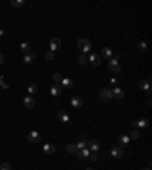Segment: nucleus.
Returning <instances> with one entry per match:
<instances>
[{
	"mask_svg": "<svg viewBox=\"0 0 152 170\" xmlns=\"http://www.w3.org/2000/svg\"><path fill=\"white\" fill-rule=\"evenodd\" d=\"M3 61H5V56H3L2 53H0V65H2V64H3Z\"/></svg>",
	"mask_w": 152,
	"mask_h": 170,
	"instance_id": "obj_36",
	"label": "nucleus"
},
{
	"mask_svg": "<svg viewBox=\"0 0 152 170\" xmlns=\"http://www.w3.org/2000/svg\"><path fill=\"white\" fill-rule=\"evenodd\" d=\"M59 85H62L64 88H71V87H73V81H71L70 78H62V81H61Z\"/></svg>",
	"mask_w": 152,
	"mask_h": 170,
	"instance_id": "obj_21",
	"label": "nucleus"
},
{
	"mask_svg": "<svg viewBox=\"0 0 152 170\" xmlns=\"http://www.w3.org/2000/svg\"><path fill=\"white\" fill-rule=\"evenodd\" d=\"M138 88H140V90H144L146 93H147V91H150V79L140 81V82H138Z\"/></svg>",
	"mask_w": 152,
	"mask_h": 170,
	"instance_id": "obj_13",
	"label": "nucleus"
},
{
	"mask_svg": "<svg viewBox=\"0 0 152 170\" xmlns=\"http://www.w3.org/2000/svg\"><path fill=\"white\" fill-rule=\"evenodd\" d=\"M88 61H90L93 65H99V64H100V56H99V55H96V53H93V55H90Z\"/></svg>",
	"mask_w": 152,
	"mask_h": 170,
	"instance_id": "obj_20",
	"label": "nucleus"
},
{
	"mask_svg": "<svg viewBox=\"0 0 152 170\" xmlns=\"http://www.w3.org/2000/svg\"><path fill=\"white\" fill-rule=\"evenodd\" d=\"M28 140H29L31 143H40V141H41V135H40V132L32 131V132L28 134Z\"/></svg>",
	"mask_w": 152,
	"mask_h": 170,
	"instance_id": "obj_7",
	"label": "nucleus"
},
{
	"mask_svg": "<svg viewBox=\"0 0 152 170\" xmlns=\"http://www.w3.org/2000/svg\"><path fill=\"white\" fill-rule=\"evenodd\" d=\"M76 151H78V148H76V144H74V143L67 144V152H68V154H76Z\"/></svg>",
	"mask_w": 152,
	"mask_h": 170,
	"instance_id": "obj_24",
	"label": "nucleus"
},
{
	"mask_svg": "<svg viewBox=\"0 0 152 170\" xmlns=\"http://www.w3.org/2000/svg\"><path fill=\"white\" fill-rule=\"evenodd\" d=\"M87 146H90V151H91V152H97V151L100 149L97 140H90V141H87Z\"/></svg>",
	"mask_w": 152,
	"mask_h": 170,
	"instance_id": "obj_12",
	"label": "nucleus"
},
{
	"mask_svg": "<svg viewBox=\"0 0 152 170\" xmlns=\"http://www.w3.org/2000/svg\"><path fill=\"white\" fill-rule=\"evenodd\" d=\"M37 91H38V87L37 85H29V93L31 94H35Z\"/></svg>",
	"mask_w": 152,
	"mask_h": 170,
	"instance_id": "obj_30",
	"label": "nucleus"
},
{
	"mask_svg": "<svg viewBox=\"0 0 152 170\" xmlns=\"http://www.w3.org/2000/svg\"><path fill=\"white\" fill-rule=\"evenodd\" d=\"M0 87H2V88H5V90H8V88H9V85H6V84H5L3 78H0Z\"/></svg>",
	"mask_w": 152,
	"mask_h": 170,
	"instance_id": "obj_33",
	"label": "nucleus"
},
{
	"mask_svg": "<svg viewBox=\"0 0 152 170\" xmlns=\"http://www.w3.org/2000/svg\"><path fill=\"white\" fill-rule=\"evenodd\" d=\"M90 154H91V151L87 149V148H84V149H81V151H76V157H78L79 160H85V158H88Z\"/></svg>",
	"mask_w": 152,
	"mask_h": 170,
	"instance_id": "obj_8",
	"label": "nucleus"
},
{
	"mask_svg": "<svg viewBox=\"0 0 152 170\" xmlns=\"http://www.w3.org/2000/svg\"><path fill=\"white\" fill-rule=\"evenodd\" d=\"M108 68L113 71V73H119L120 71V65H119V61L117 59H110V62H108Z\"/></svg>",
	"mask_w": 152,
	"mask_h": 170,
	"instance_id": "obj_6",
	"label": "nucleus"
},
{
	"mask_svg": "<svg viewBox=\"0 0 152 170\" xmlns=\"http://www.w3.org/2000/svg\"><path fill=\"white\" fill-rule=\"evenodd\" d=\"M20 50L26 55V53H31V50H32V46L29 44V43H21L20 44Z\"/></svg>",
	"mask_w": 152,
	"mask_h": 170,
	"instance_id": "obj_18",
	"label": "nucleus"
},
{
	"mask_svg": "<svg viewBox=\"0 0 152 170\" xmlns=\"http://www.w3.org/2000/svg\"><path fill=\"white\" fill-rule=\"evenodd\" d=\"M78 47L81 49V50H82V55L85 53V52H90L91 50V41L88 40V38H79L78 40Z\"/></svg>",
	"mask_w": 152,
	"mask_h": 170,
	"instance_id": "obj_1",
	"label": "nucleus"
},
{
	"mask_svg": "<svg viewBox=\"0 0 152 170\" xmlns=\"http://www.w3.org/2000/svg\"><path fill=\"white\" fill-rule=\"evenodd\" d=\"M49 49H50L52 52L59 50V49H61V40H59L58 37H53L52 40H50V43H49Z\"/></svg>",
	"mask_w": 152,
	"mask_h": 170,
	"instance_id": "obj_2",
	"label": "nucleus"
},
{
	"mask_svg": "<svg viewBox=\"0 0 152 170\" xmlns=\"http://www.w3.org/2000/svg\"><path fill=\"white\" fill-rule=\"evenodd\" d=\"M111 157L113 158H122L123 157V151H122V148H119V146H114V148L111 149Z\"/></svg>",
	"mask_w": 152,
	"mask_h": 170,
	"instance_id": "obj_10",
	"label": "nucleus"
},
{
	"mask_svg": "<svg viewBox=\"0 0 152 170\" xmlns=\"http://www.w3.org/2000/svg\"><path fill=\"white\" fill-rule=\"evenodd\" d=\"M61 93H62V87H61L59 84H55V85H52V88H50V94H52L53 97H58Z\"/></svg>",
	"mask_w": 152,
	"mask_h": 170,
	"instance_id": "obj_9",
	"label": "nucleus"
},
{
	"mask_svg": "<svg viewBox=\"0 0 152 170\" xmlns=\"http://www.w3.org/2000/svg\"><path fill=\"white\" fill-rule=\"evenodd\" d=\"M111 91H113V97H116V99H123V97H125V91L122 88H119V87H116Z\"/></svg>",
	"mask_w": 152,
	"mask_h": 170,
	"instance_id": "obj_15",
	"label": "nucleus"
},
{
	"mask_svg": "<svg viewBox=\"0 0 152 170\" xmlns=\"http://www.w3.org/2000/svg\"><path fill=\"white\" fill-rule=\"evenodd\" d=\"M102 56H105L107 59H111L113 58V50H111L110 47H104L102 49Z\"/></svg>",
	"mask_w": 152,
	"mask_h": 170,
	"instance_id": "obj_22",
	"label": "nucleus"
},
{
	"mask_svg": "<svg viewBox=\"0 0 152 170\" xmlns=\"http://www.w3.org/2000/svg\"><path fill=\"white\" fill-rule=\"evenodd\" d=\"M3 35H5V32H3V29H0V38H2Z\"/></svg>",
	"mask_w": 152,
	"mask_h": 170,
	"instance_id": "obj_37",
	"label": "nucleus"
},
{
	"mask_svg": "<svg viewBox=\"0 0 152 170\" xmlns=\"http://www.w3.org/2000/svg\"><path fill=\"white\" fill-rule=\"evenodd\" d=\"M85 170H93V169H91V167H88V169H85Z\"/></svg>",
	"mask_w": 152,
	"mask_h": 170,
	"instance_id": "obj_38",
	"label": "nucleus"
},
{
	"mask_svg": "<svg viewBox=\"0 0 152 170\" xmlns=\"http://www.w3.org/2000/svg\"><path fill=\"white\" fill-rule=\"evenodd\" d=\"M143 170H150V169H143Z\"/></svg>",
	"mask_w": 152,
	"mask_h": 170,
	"instance_id": "obj_39",
	"label": "nucleus"
},
{
	"mask_svg": "<svg viewBox=\"0 0 152 170\" xmlns=\"http://www.w3.org/2000/svg\"><path fill=\"white\" fill-rule=\"evenodd\" d=\"M35 58H37V55H35L34 52L26 53V55H24V58H23V62H24V64H31V62L35 61Z\"/></svg>",
	"mask_w": 152,
	"mask_h": 170,
	"instance_id": "obj_16",
	"label": "nucleus"
},
{
	"mask_svg": "<svg viewBox=\"0 0 152 170\" xmlns=\"http://www.w3.org/2000/svg\"><path fill=\"white\" fill-rule=\"evenodd\" d=\"M44 56H46V59H47V61H53V59H55V52L49 50V52H46V53H44Z\"/></svg>",
	"mask_w": 152,
	"mask_h": 170,
	"instance_id": "obj_25",
	"label": "nucleus"
},
{
	"mask_svg": "<svg viewBox=\"0 0 152 170\" xmlns=\"http://www.w3.org/2000/svg\"><path fill=\"white\" fill-rule=\"evenodd\" d=\"M76 148H78V151H81V149H84V148H87V140H85V137H81V140H79V143L76 144Z\"/></svg>",
	"mask_w": 152,
	"mask_h": 170,
	"instance_id": "obj_23",
	"label": "nucleus"
},
{
	"mask_svg": "<svg viewBox=\"0 0 152 170\" xmlns=\"http://www.w3.org/2000/svg\"><path fill=\"white\" fill-rule=\"evenodd\" d=\"M90 157H91V158H90L91 161H97V160H99V155H97V152H93V154H90Z\"/></svg>",
	"mask_w": 152,
	"mask_h": 170,
	"instance_id": "obj_32",
	"label": "nucleus"
},
{
	"mask_svg": "<svg viewBox=\"0 0 152 170\" xmlns=\"http://www.w3.org/2000/svg\"><path fill=\"white\" fill-rule=\"evenodd\" d=\"M117 82H119V81H117L116 78H113V79L110 81V84H111V85H117Z\"/></svg>",
	"mask_w": 152,
	"mask_h": 170,
	"instance_id": "obj_35",
	"label": "nucleus"
},
{
	"mask_svg": "<svg viewBox=\"0 0 152 170\" xmlns=\"http://www.w3.org/2000/svg\"><path fill=\"white\" fill-rule=\"evenodd\" d=\"M43 151H44V154H47V155H52V154L55 152V146L50 144V143H46V144L43 146Z\"/></svg>",
	"mask_w": 152,
	"mask_h": 170,
	"instance_id": "obj_17",
	"label": "nucleus"
},
{
	"mask_svg": "<svg viewBox=\"0 0 152 170\" xmlns=\"http://www.w3.org/2000/svg\"><path fill=\"white\" fill-rule=\"evenodd\" d=\"M128 137H129V138H132V140H137V138L140 137V132H138V131L135 129V131H132V132H131V134H129Z\"/></svg>",
	"mask_w": 152,
	"mask_h": 170,
	"instance_id": "obj_29",
	"label": "nucleus"
},
{
	"mask_svg": "<svg viewBox=\"0 0 152 170\" xmlns=\"http://www.w3.org/2000/svg\"><path fill=\"white\" fill-rule=\"evenodd\" d=\"M56 117L59 118V121H62V123H70V115L64 111V109H59L56 112Z\"/></svg>",
	"mask_w": 152,
	"mask_h": 170,
	"instance_id": "obj_5",
	"label": "nucleus"
},
{
	"mask_svg": "<svg viewBox=\"0 0 152 170\" xmlns=\"http://www.w3.org/2000/svg\"><path fill=\"white\" fill-rule=\"evenodd\" d=\"M129 141H131V138L128 135H120V138H119V148H126V146L129 144Z\"/></svg>",
	"mask_w": 152,
	"mask_h": 170,
	"instance_id": "obj_11",
	"label": "nucleus"
},
{
	"mask_svg": "<svg viewBox=\"0 0 152 170\" xmlns=\"http://www.w3.org/2000/svg\"><path fill=\"white\" fill-rule=\"evenodd\" d=\"M23 105L26 106L28 109H34V106H35V99L29 94V96H26V97L23 99Z\"/></svg>",
	"mask_w": 152,
	"mask_h": 170,
	"instance_id": "obj_4",
	"label": "nucleus"
},
{
	"mask_svg": "<svg viewBox=\"0 0 152 170\" xmlns=\"http://www.w3.org/2000/svg\"><path fill=\"white\" fill-rule=\"evenodd\" d=\"M99 97L102 100H111V99H114V97H113V91L110 88H102V90H100V93H99Z\"/></svg>",
	"mask_w": 152,
	"mask_h": 170,
	"instance_id": "obj_3",
	"label": "nucleus"
},
{
	"mask_svg": "<svg viewBox=\"0 0 152 170\" xmlns=\"http://www.w3.org/2000/svg\"><path fill=\"white\" fill-rule=\"evenodd\" d=\"M0 170H11V166L8 163H3L2 166H0Z\"/></svg>",
	"mask_w": 152,
	"mask_h": 170,
	"instance_id": "obj_31",
	"label": "nucleus"
},
{
	"mask_svg": "<svg viewBox=\"0 0 152 170\" xmlns=\"http://www.w3.org/2000/svg\"><path fill=\"white\" fill-rule=\"evenodd\" d=\"M53 81L56 84H61V81H62V75H61V73H55V75H53Z\"/></svg>",
	"mask_w": 152,
	"mask_h": 170,
	"instance_id": "obj_28",
	"label": "nucleus"
},
{
	"mask_svg": "<svg viewBox=\"0 0 152 170\" xmlns=\"http://www.w3.org/2000/svg\"><path fill=\"white\" fill-rule=\"evenodd\" d=\"M71 106L73 108H81L82 106V97H78V96H74V97H71Z\"/></svg>",
	"mask_w": 152,
	"mask_h": 170,
	"instance_id": "obj_14",
	"label": "nucleus"
},
{
	"mask_svg": "<svg viewBox=\"0 0 152 170\" xmlns=\"http://www.w3.org/2000/svg\"><path fill=\"white\" fill-rule=\"evenodd\" d=\"M147 125H149L147 118H140V120H135V121H132V126H140V128H146Z\"/></svg>",
	"mask_w": 152,
	"mask_h": 170,
	"instance_id": "obj_19",
	"label": "nucleus"
},
{
	"mask_svg": "<svg viewBox=\"0 0 152 170\" xmlns=\"http://www.w3.org/2000/svg\"><path fill=\"white\" fill-rule=\"evenodd\" d=\"M138 49H140V50H146V43L144 41H140L138 43Z\"/></svg>",
	"mask_w": 152,
	"mask_h": 170,
	"instance_id": "obj_34",
	"label": "nucleus"
},
{
	"mask_svg": "<svg viewBox=\"0 0 152 170\" xmlns=\"http://www.w3.org/2000/svg\"><path fill=\"white\" fill-rule=\"evenodd\" d=\"M24 5V0H12V6L15 8H21Z\"/></svg>",
	"mask_w": 152,
	"mask_h": 170,
	"instance_id": "obj_27",
	"label": "nucleus"
},
{
	"mask_svg": "<svg viewBox=\"0 0 152 170\" xmlns=\"http://www.w3.org/2000/svg\"><path fill=\"white\" fill-rule=\"evenodd\" d=\"M87 62H88V58H87L85 55H81V56L78 58V64H79V65H85Z\"/></svg>",
	"mask_w": 152,
	"mask_h": 170,
	"instance_id": "obj_26",
	"label": "nucleus"
}]
</instances>
